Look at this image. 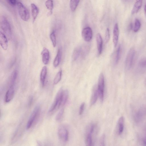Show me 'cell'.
Segmentation results:
<instances>
[{
  "mask_svg": "<svg viewBox=\"0 0 146 146\" xmlns=\"http://www.w3.org/2000/svg\"><path fill=\"white\" fill-rule=\"evenodd\" d=\"M50 38L52 41L53 45L54 47H55L56 45V37L55 34V32L53 31L50 35Z\"/></svg>",
  "mask_w": 146,
  "mask_h": 146,
  "instance_id": "cell-30",
  "label": "cell"
},
{
  "mask_svg": "<svg viewBox=\"0 0 146 146\" xmlns=\"http://www.w3.org/2000/svg\"><path fill=\"white\" fill-rule=\"evenodd\" d=\"M1 26L2 31L7 35L11 36V30L10 24L7 19L3 16L1 18Z\"/></svg>",
  "mask_w": 146,
  "mask_h": 146,
  "instance_id": "cell-6",
  "label": "cell"
},
{
  "mask_svg": "<svg viewBox=\"0 0 146 146\" xmlns=\"http://www.w3.org/2000/svg\"><path fill=\"white\" fill-rule=\"evenodd\" d=\"M124 118L120 117L118 121V128H119V133L121 134L124 131Z\"/></svg>",
  "mask_w": 146,
  "mask_h": 146,
  "instance_id": "cell-20",
  "label": "cell"
},
{
  "mask_svg": "<svg viewBox=\"0 0 146 146\" xmlns=\"http://www.w3.org/2000/svg\"><path fill=\"white\" fill-rule=\"evenodd\" d=\"M113 34V42L115 47H116L117 45L119 35V25L118 23H116L115 25Z\"/></svg>",
  "mask_w": 146,
  "mask_h": 146,
  "instance_id": "cell-11",
  "label": "cell"
},
{
  "mask_svg": "<svg viewBox=\"0 0 146 146\" xmlns=\"http://www.w3.org/2000/svg\"><path fill=\"white\" fill-rule=\"evenodd\" d=\"M121 46L119 45L117 48L115 58V63L117 64L119 62L120 58L121 53Z\"/></svg>",
  "mask_w": 146,
  "mask_h": 146,
  "instance_id": "cell-23",
  "label": "cell"
},
{
  "mask_svg": "<svg viewBox=\"0 0 146 146\" xmlns=\"http://www.w3.org/2000/svg\"><path fill=\"white\" fill-rule=\"evenodd\" d=\"M92 31L91 27H87L85 28L82 30V36L83 39L86 42L91 41L92 37Z\"/></svg>",
  "mask_w": 146,
  "mask_h": 146,
  "instance_id": "cell-8",
  "label": "cell"
},
{
  "mask_svg": "<svg viewBox=\"0 0 146 146\" xmlns=\"http://www.w3.org/2000/svg\"><path fill=\"white\" fill-rule=\"evenodd\" d=\"M32 15L34 22L35 20L39 13V9L35 4H31Z\"/></svg>",
  "mask_w": 146,
  "mask_h": 146,
  "instance_id": "cell-18",
  "label": "cell"
},
{
  "mask_svg": "<svg viewBox=\"0 0 146 146\" xmlns=\"http://www.w3.org/2000/svg\"><path fill=\"white\" fill-rule=\"evenodd\" d=\"M10 4L12 5H15L16 3V0H8Z\"/></svg>",
  "mask_w": 146,
  "mask_h": 146,
  "instance_id": "cell-35",
  "label": "cell"
},
{
  "mask_svg": "<svg viewBox=\"0 0 146 146\" xmlns=\"http://www.w3.org/2000/svg\"><path fill=\"white\" fill-rule=\"evenodd\" d=\"M110 38V31L109 29H106L105 34V41L107 43L109 40Z\"/></svg>",
  "mask_w": 146,
  "mask_h": 146,
  "instance_id": "cell-32",
  "label": "cell"
},
{
  "mask_svg": "<svg viewBox=\"0 0 146 146\" xmlns=\"http://www.w3.org/2000/svg\"><path fill=\"white\" fill-rule=\"evenodd\" d=\"M63 90L60 89L56 96L54 101L50 109L48 112L52 113L57 111L62 106V96Z\"/></svg>",
  "mask_w": 146,
  "mask_h": 146,
  "instance_id": "cell-1",
  "label": "cell"
},
{
  "mask_svg": "<svg viewBox=\"0 0 146 146\" xmlns=\"http://www.w3.org/2000/svg\"><path fill=\"white\" fill-rule=\"evenodd\" d=\"M99 96V92L97 87H95L93 91L90 102V105L92 106L96 103Z\"/></svg>",
  "mask_w": 146,
  "mask_h": 146,
  "instance_id": "cell-15",
  "label": "cell"
},
{
  "mask_svg": "<svg viewBox=\"0 0 146 146\" xmlns=\"http://www.w3.org/2000/svg\"><path fill=\"white\" fill-rule=\"evenodd\" d=\"M45 6L46 8L50 11H52L54 7V4L53 1L52 0H47L45 2Z\"/></svg>",
  "mask_w": 146,
  "mask_h": 146,
  "instance_id": "cell-29",
  "label": "cell"
},
{
  "mask_svg": "<svg viewBox=\"0 0 146 146\" xmlns=\"http://www.w3.org/2000/svg\"><path fill=\"white\" fill-rule=\"evenodd\" d=\"M143 143H144V144L146 145V139L144 140V141H143Z\"/></svg>",
  "mask_w": 146,
  "mask_h": 146,
  "instance_id": "cell-39",
  "label": "cell"
},
{
  "mask_svg": "<svg viewBox=\"0 0 146 146\" xmlns=\"http://www.w3.org/2000/svg\"><path fill=\"white\" fill-rule=\"evenodd\" d=\"M40 106L39 105L36 106L32 112L27 122L26 125L27 129L30 128L35 123L40 116Z\"/></svg>",
  "mask_w": 146,
  "mask_h": 146,
  "instance_id": "cell-2",
  "label": "cell"
},
{
  "mask_svg": "<svg viewBox=\"0 0 146 146\" xmlns=\"http://www.w3.org/2000/svg\"><path fill=\"white\" fill-rule=\"evenodd\" d=\"M136 54L135 48L132 47L130 49L127 54L125 60V66L127 69L129 70L133 66Z\"/></svg>",
  "mask_w": 146,
  "mask_h": 146,
  "instance_id": "cell-4",
  "label": "cell"
},
{
  "mask_svg": "<svg viewBox=\"0 0 146 146\" xmlns=\"http://www.w3.org/2000/svg\"><path fill=\"white\" fill-rule=\"evenodd\" d=\"M141 26V23L140 21L138 19L135 20L134 25V31L135 32H138L140 30Z\"/></svg>",
  "mask_w": 146,
  "mask_h": 146,
  "instance_id": "cell-27",
  "label": "cell"
},
{
  "mask_svg": "<svg viewBox=\"0 0 146 146\" xmlns=\"http://www.w3.org/2000/svg\"><path fill=\"white\" fill-rule=\"evenodd\" d=\"M80 0H70V7L72 11H75L78 6Z\"/></svg>",
  "mask_w": 146,
  "mask_h": 146,
  "instance_id": "cell-21",
  "label": "cell"
},
{
  "mask_svg": "<svg viewBox=\"0 0 146 146\" xmlns=\"http://www.w3.org/2000/svg\"><path fill=\"white\" fill-rule=\"evenodd\" d=\"M140 64L142 66H146V60L141 62H140Z\"/></svg>",
  "mask_w": 146,
  "mask_h": 146,
  "instance_id": "cell-37",
  "label": "cell"
},
{
  "mask_svg": "<svg viewBox=\"0 0 146 146\" xmlns=\"http://www.w3.org/2000/svg\"><path fill=\"white\" fill-rule=\"evenodd\" d=\"M58 135L60 140L62 142H66L69 139V132L65 127L60 126L58 129Z\"/></svg>",
  "mask_w": 146,
  "mask_h": 146,
  "instance_id": "cell-7",
  "label": "cell"
},
{
  "mask_svg": "<svg viewBox=\"0 0 146 146\" xmlns=\"http://www.w3.org/2000/svg\"><path fill=\"white\" fill-rule=\"evenodd\" d=\"M62 56V50L61 48L58 50L57 54L54 60L53 65L55 68H56L59 65L61 61Z\"/></svg>",
  "mask_w": 146,
  "mask_h": 146,
  "instance_id": "cell-17",
  "label": "cell"
},
{
  "mask_svg": "<svg viewBox=\"0 0 146 146\" xmlns=\"http://www.w3.org/2000/svg\"><path fill=\"white\" fill-rule=\"evenodd\" d=\"M15 91L14 86L10 85L5 96L4 101L5 103H9L12 100L14 96Z\"/></svg>",
  "mask_w": 146,
  "mask_h": 146,
  "instance_id": "cell-9",
  "label": "cell"
},
{
  "mask_svg": "<svg viewBox=\"0 0 146 146\" xmlns=\"http://www.w3.org/2000/svg\"><path fill=\"white\" fill-rule=\"evenodd\" d=\"M144 13H145V14L146 17V4H145L144 8Z\"/></svg>",
  "mask_w": 146,
  "mask_h": 146,
  "instance_id": "cell-38",
  "label": "cell"
},
{
  "mask_svg": "<svg viewBox=\"0 0 146 146\" xmlns=\"http://www.w3.org/2000/svg\"><path fill=\"white\" fill-rule=\"evenodd\" d=\"M64 112V109L62 108L60 110L56 117L55 119L57 121H60L63 117Z\"/></svg>",
  "mask_w": 146,
  "mask_h": 146,
  "instance_id": "cell-31",
  "label": "cell"
},
{
  "mask_svg": "<svg viewBox=\"0 0 146 146\" xmlns=\"http://www.w3.org/2000/svg\"><path fill=\"white\" fill-rule=\"evenodd\" d=\"M98 90L99 96L101 102L103 101L105 90V80L103 73H101L100 75L98 80Z\"/></svg>",
  "mask_w": 146,
  "mask_h": 146,
  "instance_id": "cell-5",
  "label": "cell"
},
{
  "mask_svg": "<svg viewBox=\"0 0 146 146\" xmlns=\"http://www.w3.org/2000/svg\"><path fill=\"white\" fill-rule=\"evenodd\" d=\"M105 135H103L102 136L100 141V144L101 146L105 145Z\"/></svg>",
  "mask_w": 146,
  "mask_h": 146,
  "instance_id": "cell-34",
  "label": "cell"
},
{
  "mask_svg": "<svg viewBox=\"0 0 146 146\" xmlns=\"http://www.w3.org/2000/svg\"><path fill=\"white\" fill-rule=\"evenodd\" d=\"M42 60L43 63L45 64H47L50 59V54L49 51L47 48H44L41 53Z\"/></svg>",
  "mask_w": 146,
  "mask_h": 146,
  "instance_id": "cell-12",
  "label": "cell"
},
{
  "mask_svg": "<svg viewBox=\"0 0 146 146\" xmlns=\"http://www.w3.org/2000/svg\"><path fill=\"white\" fill-rule=\"evenodd\" d=\"M0 44L3 49L6 50L8 47V41L7 38L5 34L0 32Z\"/></svg>",
  "mask_w": 146,
  "mask_h": 146,
  "instance_id": "cell-10",
  "label": "cell"
},
{
  "mask_svg": "<svg viewBox=\"0 0 146 146\" xmlns=\"http://www.w3.org/2000/svg\"><path fill=\"white\" fill-rule=\"evenodd\" d=\"M96 41L98 54L100 55L102 51L103 40L100 34H98L96 36Z\"/></svg>",
  "mask_w": 146,
  "mask_h": 146,
  "instance_id": "cell-13",
  "label": "cell"
},
{
  "mask_svg": "<svg viewBox=\"0 0 146 146\" xmlns=\"http://www.w3.org/2000/svg\"><path fill=\"white\" fill-rule=\"evenodd\" d=\"M122 1L124 2H126L128 1V0H122Z\"/></svg>",
  "mask_w": 146,
  "mask_h": 146,
  "instance_id": "cell-40",
  "label": "cell"
},
{
  "mask_svg": "<svg viewBox=\"0 0 146 146\" xmlns=\"http://www.w3.org/2000/svg\"><path fill=\"white\" fill-rule=\"evenodd\" d=\"M90 50V47L88 45H83L81 47V55L83 58H85L88 54Z\"/></svg>",
  "mask_w": 146,
  "mask_h": 146,
  "instance_id": "cell-19",
  "label": "cell"
},
{
  "mask_svg": "<svg viewBox=\"0 0 146 146\" xmlns=\"http://www.w3.org/2000/svg\"><path fill=\"white\" fill-rule=\"evenodd\" d=\"M93 133L87 132L86 138V144L87 146H92V134Z\"/></svg>",
  "mask_w": 146,
  "mask_h": 146,
  "instance_id": "cell-25",
  "label": "cell"
},
{
  "mask_svg": "<svg viewBox=\"0 0 146 146\" xmlns=\"http://www.w3.org/2000/svg\"><path fill=\"white\" fill-rule=\"evenodd\" d=\"M143 0H136L133 8L132 11V14L133 15L137 13L142 7Z\"/></svg>",
  "mask_w": 146,
  "mask_h": 146,
  "instance_id": "cell-14",
  "label": "cell"
},
{
  "mask_svg": "<svg viewBox=\"0 0 146 146\" xmlns=\"http://www.w3.org/2000/svg\"><path fill=\"white\" fill-rule=\"evenodd\" d=\"M69 96V92L68 90H63L62 96V106L66 104Z\"/></svg>",
  "mask_w": 146,
  "mask_h": 146,
  "instance_id": "cell-24",
  "label": "cell"
},
{
  "mask_svg": "<svg viewBox=\"0 0 146 146\" xmlns=\"http://www.w3.org/2000/svg\"><path fill=\"white\" fill-rule=\"evenodd\" d=\"M133 24L132 23H131L130 24H129V27H128V29L129 30H131L132 29H133Z\"/></svg>",
  "mask_w": 146,
  "mask_h": 146,
  "instance_id": "cell-36",
  "label": "cell"
},
{
  "mask_svg": "<svg viewBox=\"0 0 146 146\" xmlns=\"http://www.w3.org/2000/svg\"><path fill=\"white\" fill-rule=\"evenodd\" d=\"M18 71L15 70L14 71L11 75V80L10 85L14 86L17 77Z\"/></svg>",
  "mask_w": 146,
  "mask_h": 146,
  "instance_id": "cell-28",
  "label": "cell"
},
{
  "mask_svg": "<svg viewBox=\"0 0 146 146\" xmlns=\"http://www.w3.org/2000/svg\"><path fill=\"white\" fill-rule=\"evenodd\" d=\"M18 13L21 18L25 21L28 20L30 17L29 11L20 2L17 4Z\"/></svg>",
  "mask_w": 146,
  "mask_h": 146,
  "instance_id": "cell-3",
  "label": "cell"
},
{
  "mask_svg": "<svg viewBox=\"0 0 146 146\" xmlns=\"http://www.w3.org/2000/svg\"><path fill=\"white\" fill-rule=\"evenodd\" d=\"M47 73V67L44 66L41 71L40 79L41 84L43 87L44 86L46 76Z\"/></svg>",
  "mask_w": 146,
  "mask_h": 146,
  "instance_id": "cell-16",
  "label": "cell"
},
{
  "mask_svg": "<svg viewBox=\"0 0 146 146\" xmlns=\"http://www.w3.org/2000/svg\"><path fill=\"white\" fill-rule=\"evenodd\" d=\"M62 75V70L60 69L54 79V85H56L58 83L61 79Z\"/></svg>",
  "mask_w": 146,
  "mask_h": 146,
  "instance_id": "cell-26",
  "label": "cell"
},
{
  "mask_svg": "<svg viewBox=\"0 0 146 146\" xmlns=\"http://www.w3.org/2000/svg\"><path fill=\"white\" fill-rule=\"evenodd\" d=\"M81 54V47H77L74 50L72 55V59L73 61L77 60Z\"/></svg>",
  "mask_w": 146,
  "mask_h": 146,
  "instance_id": "cell-22",
  "label": "cell"
},
{
  "mask_svg": "<svg viewBox=\"0 0 146 146\" xmlns=\"http://www.w3.org/2000/svg\"><path fill=\"white\" fill-rule=\"evenodd\" d=\"M85 103H83L80 106L79 110V115H82L83 112H84L85 107Z\"/></svg>",
  "mask_w": 146,
  "mask_h": 146,
  "instance_id": "cell-33",
  "label": "cell"
}]
</instances>
